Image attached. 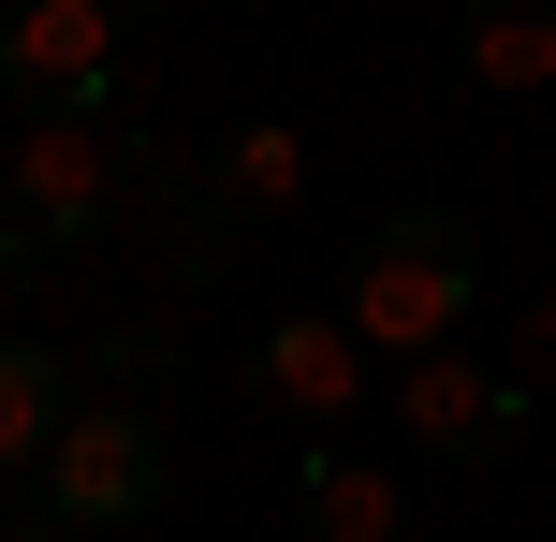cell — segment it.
<instances>
[{
	"instance_id": "4fadbf2b",
	"label": "cell",
	"mask_w": 556,
	"mask_h": 542,
	"mask_svg": "<svg viewBox=\"0 0 556 542\" xmlns=\"http://www.w3.org/2000/svg\"><path fill=\"white\" fill-rule=\"evenodd\" d=\"M0 542H59V528H45V514H29V528H0Z\"/></svg>"
},
{
	"instance_id": "8fae6325",
	"label": "cell",
	"mask_w": 556,
	"mask_h": 542,
	"mask_svg": "<svg viewBox=\"0 0 556 542\" xmlns=\"http://www.w3.org/2000/svg\"><path fill=\"white\" fill-rule=\"evenodd\" d=\"M103 367H117V381H162V367H176V338H162V323H117Z\"/></svg>"
},
{
	"instance_id": "52a82bcc",
	"label": "cell",
	"mask_w": 556,
	"mask_h": 542,
	"mask_svg": "<svg viewBox=\"0 0 556 542\" xmlns=\"http://www.w3.org/2000/svg\"><path fill=\"white\" fill-rule=\"evenodd\" d=\"M191 205H205V220L235 235V250H250V235H278V220H293V205H307V147L278 133V117H235V133L205 147Z\"/></svg>"
},
{
	"instance_id": "7a4b0ae2",
	"label": "cell",
	"mask_w": 556,
	"mask_h": 542,
	"mask_svg": "<svg viewBox=\"0 0 556 542\" xmlns=\"http://www.w3.org/2000/svg\"><path fill=\"white\" fill-rule=\"evenodd\" d=\"M469 293H483L469 220H454V205H395V220L352 250V308L337 323H352L366 352H395V367H425V352L469 338Z\"/></svg>"
},
{
	"instance_id": "277c9868",
	"label": "cell",
	"mask_w": 556,
	"mask_h": 542,
	"mask_svg": "<svg viewBox=\"0 0 556 542\" xmlns=\"http://www.w3.org/2000/svg\"><path fill=\"white\" fill-rule=\"evenodd\" d=\"M0 88H15V117H117V0L0 15Z\"/></svg>"
},
{
	"instance_id": "8992f818",
	"label": "cell",
	"mask_w": 556,
	"mask_h": 542,
	"mask_svg": "<svg viewBox=\"0 0 556 542\" xmlns=\"http://www.w3.org/2000/svg\"><path fill=\"white\" fill-rule=\"evenodd\" d=\"M250 411H278V426H307V440H337V426L366 411V338H352V323H323V308L278 323V338L250 352Z\"/></svg>"
},
{
	"instance_id": "9c48e42d",
	"label": "cell",
	"mask_w": 556,
	"mask_h": 542,
	"mask_svg": "<svg viewBox=\"0 0 556 542\" xmlns=\"http://www.w3.org/2000/svg\"><path fill=\"white\" fill-rule=\"evenodd\" d=\"M59 426H74V352L29 338V323H0V469H45Z\"/></svg>"
},
{
	"instance_id": "7c38bea8",
	"label": "cell",
	"mask_w": 556,
	"mask_h": 542,
	"mask_svg": "<svg viewBox=\"0 0 556 542\" xmlns=\"http://www.w3.org/2000/svg\"><path fill=\"white\" fill-rule=\"evenodd\" d=\"M513 352H556V293H542V308H528V323H513Z\"/></svg>"
},
{
	"instance_id": "6da1fadb",
	"label": "cell",
	"mask_w": 556,
	"mask_h": 542,
	"mask_svg": "<svg viewBox=\"0 0 556 542\" xmlns=\"http://www.w3.org/2000/svg\"><path fill=\"white\" fill-rule=\"evenodd\" d=\"M117 220H132V191H117V117H29L15 162H0V293H15L29 264L103 250Z\"/></svg>"
},
{
	"instance_id": "ba28073f",
	"label": "cell",
	"mask_w": 556,
	"mask_h": 542,
	"mask_svg": "<svg viewBox=\"0 0 556 542\" xmlns=\"http://www.w3.org/2000/svg\"><path fill=\"white\" fill-rule=\"evenodd\" d=\"M293 542H410L395 469H366V455H337V440H307V455H293Z\"/></svg>"
},
{
	"instance_id": "3957f363",
	"label": "cell",
	"mask_w": 556,
	"mask_h": 542,
	"mask_svg": "<svg viewBox=\"0 0 556 542\" xmlns=\"http://www.w3.org/2000/svg\"><path fill=\"white\" fill-rule=\"evenodd\" d=\"M162 426H147L132 396H74V426H59V455L29 469V514H45L59 542H117V528H147L162 514Z\"/></svg>"
},
{
	"instance_id": "30bf717a",
	"label": "cell",
	"mask_w": 556,
	"mask_h": 542,
	"mask_svg": "<svg viewBox=\"0 0 556 542\" xmlns=\"http://www.w3.org/2000/svg\"><path fill=\"white\" fill-rule=\"evenodd\" d=\"M454 74L469 88H556V15H469L454 29Z\"/></svg>"
},
{
	"instance_id": "5b68a950",
	"label": "cell",
	"mask_w": 556,
	"mask_h": 542,
	"mask_svg": "<svg viewBox=\"0 0 556 542\" xmlns=\"http://www.w3.org/2000/svg\"><path fill=\"white\" fill-rule=\"evenodd\" d=\"M395 426L440 469H498L513 440H528V381L483 367V352H425V367H395Z\"/></svg>"
}]
</instances>
